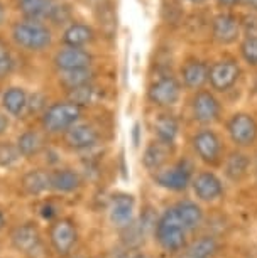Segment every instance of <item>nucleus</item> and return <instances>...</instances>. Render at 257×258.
<instances>
[{
    "label": "nucleus",
    "instance_id": "12",
    "mask_svg": "<svg viewBox=\"0 0 257 258\" xmlns=\"http://www.w3.org/2000/svg\"><path fill=\"white\" fill-rule=\"evenodd\" d=\"M12 245L17 251H22L24 255L29 258H36L37 253L42 255V243L39 230L32 225V223H26V225L17 226L12 233Z\"/></svg>",
    "mask_w": 257,
    "mask_h": 258
},
{
    "label": "nucleus",
    "instance_id": "23",
    "mask_svg": "<svg viewBox=\"0 0 257 258\" xmlns=\"http://www.w3.org/2000/svg\"><path fill=\"white\" fill-rule=\"evenodd\" d=\"M95 71L93 68H86V70H76V71H68V73H60L58 83L65 88L66 91L81 88V86L91 85L95 81Z\"/></svg>",
    "mask_w": 257,
    "mask_h": 258
},
{
    "label": "nucleus",
    "instance_id": "9",
    "mask_svg": "<svg viewBox=\"0 0 257 258\" xmlns=\"http://www.w3.org/2000/svg\"><path fill=\"white\" fill-rule=\"evenodd\" d=\"M227 130L239 147H249L257 140V121L249 113H235L227 123Z\"/></svg>",
    "mask_w": 257,
    "mask_h": 258
},
{
    "label": "nucleus",
    "instance_id": "2",
    "mask_svg": "<svg viewBox=\"0 0 257 258\" xmlns=\"http://www.w3.org/2000/svg\"><path fill=\"white\" fill-rule=\"evenodd\" d=\"M16 17L47 22L53 27H65L73 21L68 0H9Z\"/></svg>",
    "mask_w": 257,
    "mask_h": 258
},
{
    "label": "nucleus",
    "instance_id": "5",
    "mask_svg": "<svg viewBox=\"0 0 257 258\" xmlns=\"http://www.w3.org/2000/svg\"><path fill=\"white\" fill-rule=\"evenodd\" d=\"M93 52L85 47H68L60 46L53 54V66L58 73H68L76 70L93 68Z\"/></svg>",
    "mask_w": 257,
    "mask_h": 258
},
{
    "label": "nucleus",
    "instance_id": "3",
    "mask_svg": "<svg viewBox=\"0 0 257 258\" xmlns=\"http://www.w3.org/2000/svg\"><path fill=\"white\" fill-rule=\"evenodd\" d=\"M81 115H83V108L73 101H56V103L47 105L44 113L41 115V126L46 134L60 135L70 130L75 123H78Z\"/></svg>",
    "mask_w": 257,
    "mask_h": 258
},
{
    "label": "nucleus",
    "instance_id": "14",
    "mask_svg": "<svg viewBox=\"0 0 257 258\" xmlns=\"http://www.w3.org/2000/svg\"><path fill=\"white\" fill-rule=\"evenodd\" d=\"M63 135H65V142L68 147L75 149V150H86V149L95 147L100 139L98 130H96L93 125L85 123V121L75 123Z\"/></svg>",
    "mask_w": 257,
    "mask_h": 258
},
{
    "label": "nucleus",
    "instance_id": "18",
    "mask_svg": "<svg viewBox=\"0 0 257 258\" xmlns=\"http://www.w3.org/2000/svg\"><path fill=\"white\" fill-rule=\"evenodd\" d=\"M193 191H195L196 198L201 201H215L224 194V186H222L220 179L212 172H201L191 181Z\"/></svg>",
    "mask_w": 257,
    "mask_h": 258
},
{
    "label": "nucleus",
    "instance_id": "15",
    "mask_svg": "<svg viewBox=\"0 0 257 258\" xmlns=\"http://www.w3.org/2000/svg\"><path fill=\"white\" fill-rule=\"evenodd\" d=\"M193 147L203 162L217 164L222 155V142L213 130H201L193 137Z\"/></svg>",
    "mask_w": 257,
    "mask_h": 258
},
{
    "label": "nucleus",
    "instance_id": "11",
    "mask_svg": "<svg viewBox=\"0 0 257 258\" xmlns=\"http://www.w3.org/2000/svg\"><path fill=\"white\" fill-rule=\"evenodd\" d=\"M240 78V68L235 61L222 59L213 62L208 70V81L217 91H227L235 85Z\"/></svg>",
    "mask_w": 257,
    "mask_h": 258
},
{
    "label": "nucleus",
    "instance_id": "35",
    "mask_svg": "<svg viewBox=\"0 0 257 258\" xmlns=\"http://www.w3.org/2000/svg\"><path fill=\"white\" fill-rule=\"evenodd\" d=\"M19 150L16 145L0 144V165H11L19 159Z\"/></svg>",
    "mask_w": 257,
    "mask_h": 258
},
{
    "label": "nucleus",
    "instance_id": "10",
    "mask_svg": "<svg viewBox=\"0 0 257 258\" xmlns=\"http://www.w3.org/2000/svg\"><path fill=\"white\" fill-rule=\"evenodd\" d=\"M191 111H193V118L198 123L208 125L220 118L222 106L215 95L207 90H200L196 91V95L191 100Z\"/></svg>",
    "mask_w": 257,
    "mask_h": 258
},
{
    "label": "nucleus",
    "instance_id": "32",
    "mask_svg": "<svg viewBox=\"0 0 257 258\" xmlns=\"http://www.w3.org/2000/svg\"><path fill=\"white\" fill-rule=\"evenodd\" d=\"M96 96H98V91H96L93 83H91V85H86V86H81V88L68 91V100L73 101L75 105L81 106V108L95 103Z\"/></svg>",
    "mask_w": 257,
    "mask_h": 258
},
{
    "label": "nucleus",
    "instance_id": "13",
    "mask_svg": "<svg viewBox=\"0 0 257 258\" xmlns=\"http://www.w3.org/2000/svg\"><path fill=\"white\" fill-rule=\"evenodd\" d=\"M49 238L51 245L58 255L66 256L75 248L76 240H78V233H76V228L70 220H60L53 223Z\"/></svg>",
    "mask_w": 257,
    "mask_h": 258
},
{
    "label": "nucleus",
    "instance_id": "22",
    "mask_svg": "<svg viewBox=\"0 0 257 258\" xmlns=\"http://www.w3.org/2000/svg\"><path fill=\"white\" fill-rule=\"evenodd\" d=\"M178 132H179V123L173 115L163 113L154 121V134H156L159 142L173 145L178 137Z\"/></svg>",
    "mask_w": 257,
    "mask_h": 258
},
{
    "label": "nucleus",
    "instance_id": "29",
    "mask_svg": "<svg viewBox=\"0 0 257 258\" xmlns=\"http://www.w3.org/2000/svg\"><path fill=\"white\" fill-rule=\"evenodd\" d=\"M168 147L169 145L163 142H152L149 144L144 150L142 155V164L145 165V169L149 170H159L163 167V164L168 159Z\"/></svg>",
    "mask_w": 257,
    "mask_h": 258
},
{
    "label": "nucleus",
    "instance_id": "39",
    "mask_svg": "<svg viewBox=\"0 0 257 258\" xmlns=\"http://www.w3.org/2000/svg\"><path fill=\"white\" fill-rule=\"evenodd\" d=\"M239 4H242V6L249 7L250 11H254L257 14V0H239Z\"/></svg>",
    "mask_w": 257,
    "mask_h": 258
},
{
    "label": "nucleus",
    "instance_id": "8",
    "mask_svg": "<svg viewBox=\"0 0 257 258\" xmlns=\"http://www.w3.org/2000/svg\"><path fill=\"white\" fill-rule=\"evenodd\" d=\"M242 27L240 19L232 12H218L212 19V37L222 46H229L237 42L240 37Z\"/></svg>",
    "mask_w": 257,
    "mask_h": 258
},
{
    "label": "nucleus",
    "instance_id": "37",
    "mask_svg": "<svg viewBox=\"0 0 257 258\" xmlns=\"http://www.w3.org/2000/svg\"><path fill=\"white\" fill-rule=\"evenodd\" d=\"M11 6L9 0H0V32L7 29L9 22H11Z\"/></svg>",
    "mask_w": 257,
    "mask_h": 258
},
{
    "label": "nucleus",
    "instance_id": "31",
    "mask_svg": "<svg viewBox=\"0 0 257 258\" xmlns=\"http://www.w3.org/2000/svg\"><path fill=\"white\" fill-rule=\"evenodd\" d=\"M249 170V159L240 152H234L225 164V174L232 181H240Z\"/></svg>",
    "mask_w": 257,
    "mask_h": 258
},
{
    "label": "nucleus",
    "instance_id": "30",
    "mask_svg": "<svg viewBox=\"0 0 257 258\" xmlns=\"http://www.w3.org/2000/svg\"><path fill=\"white\" fill-rule=\"evenodd\" d=\"M218 250V243L213 236H201L188 248V258H212Z\"/></svg>",
    "mask_w": 257,
    "mask_h": 258
},
{
    "label": "nucleus",
    "instance_id": "26",
    "mask_svg": "<svg viewBox=\"0 0 257 258\" xmlns=\"http://www.w3.org/2000/svg\"><path fill=\"white\" fill-rule=\"evenodd\" d=\"M95 17L101 32L107 34V36H112L115 32V27H117V11H115L112 0H101L96 6Z\"/></svg>",
    "mask_w": 257,
    "mask_h": 258
},
{
    "label": "nucleus",
    "instance_id": "43",
    "mask_svg": "<svg viewBox=\"0 0 257 258\" xmlns=\"http://www.w3.org/2000/svg\"><path fill=\"white\" fill-rule=\"evenodd\" d=\"M134 258H145V256H144V255H135Z\"/></svg>",
    "mask_w": 257,
    "mask_h": 258
},
{
    "label": "nucleus",
    "instance_id": "34",
    "mask_svg": "<svg viewBox=\"0 0 257 258\" xmlns=\"http://www.w3.org/2000/svg\"><path fill=\"white\" fill-rule=\"evenodd\" d=\"M47 108V100L42 93H32L29 95V105H27V113H44V110Z\"/></svg>",
    "mask_w": 257,
    "mask_h": 258
},
{
    "label": "nucleus",
    "instance_id": "28",
    "mask_svg": "<svg viewBox=\"0 0 257 258\" xmlns=\"http://www.w3.org/2000/svg\"><path fill=\"white\" fill-rule=\"evenodd\" d=\"M16 47L12 46V42L9 41L7 36H4L0 32V80H6L14 73L17 64L16 59Z\"/></svg>",
    "mask_w": 257,
    "mask_h": 258
},
{
    "label": "nucleus",
    "instance_id": "24",
    "mask_svg": "<svg viewBox=\"0 0 257 258\" xmlns=\"http://www.w3.org/2000/svg\"><path fill=\"white\" fill-rule=\"evenodd\" d=\"M22 187L27 194H41L51 189V174L44 169L29 170L22 177Z\"/></svg>",
    "mask_w": 257,
    "mask_h": 258
},
{
    "label": "nucleus",
    "instance_id": "19",
    "mask_svg": "<svg viewBox=\"0 0 257 258\" xmlns=\"http://www.w3.org/2000/svg\"><path fill=\"white\" fill-rule=\"evenodd\" d=\"M156 182L164 189H169V191H185L188 187V184L191 182L190 177V170H188L185 165L179 164L174 165L171 169L161 170V172L156 174Z\"/></svg>",
    "mask_w": 257,
    "mask_h": 258
},
{
    "label": "nucleus",
    "instance_id": "4",
    "mask_svg": "<svg viewBox=\"0 0 257 258\" xmlns=\"http://www.w3.org/2000/svg\"><path fill=\"white\" fill-rule=\"evenodd\" d=\"M156 240L166 251H179L186 245V230L174 208L166 209L156 223Z\"/></svg>",
    "mask_w": 257,
    "mask_h": 258
},
{
    "label": "nucleus",
    "instance_id": "16",
    "mask_svg": "<svg viewBox=\"0 0 257 258\" xmlns=\"http://www.w3.org/2000/svg\"><path fill=\"white\" fill-rule=\"evenodd\" d=\"M0 103H2V108L6 111V115L21 118V116L27 115L29 93L22 86H9V88L4 90Z\"/></svg>",
    "mask_w": 257,
    "mask_h": 258
},
{
    "label": "nucleus",
    "instance_id": "41",
    "mask_svg": "<svg viewBox=\"0 0 257 258\" xmlns=\"http://www.w3.org/2000/svg\"><path fill=\"white\" fill-rule=\"evenodd\" d=\"M186 2H190V4H195V6H200V4H205L207 0H186Z\"/></svg>",
    "mask_w": 257,
    "mask_h": 258
},
{
    "label": "nucleus",
    "instance_id": "1",
    "mask_svg": "<svg viewBox=\"0 0 257 258\" xmlns=\"http://www.w3.org/2000/svg\"><path fill=\"white\" fill-rule=\"evenodd\" d=\"M7 37L16 49L29 54H41L55 46L56 29L47 22L14 17L7 26Z\"/></svg>",
    "mask_w": 257,
    "mask_h": 258
},
{
    "label": "nucleus",
    "instance_id": "17",
    "mask_svg": "<svg viewBox=\"0 0 257 258\" xmlns=\"http://www.w3.org/2000/svg\"><path fill=\"white\" fill-rule=\"evenodd\" d=\"M134 198L129 194H115L110 201V220L115 226L119 228H127L132 225L134 218Z\"/></svg>",
    "mask_w": 257,
    "mask_h": 258
},
{
    "label": "nucleus",
    "instance_id": "7",
    "mask_svg": "<svg viewBox=\"0 0 257 258\" xmlns=\"http://www.w3.org/2000/svg\"><path fill=\"white\" fill-rule=\"evenodd\" d=\"M98 37L96 29L91 24L85 21H78V19H73L71 22H68L60 32V42L61 46L68 47H85L88 49Z\"/></svg>",
    "mask_w": 257,
    "mask_h": 258
},
{
    "label": "nucleus",
    "instance_id": "33",
    "mask_svg": "<svg viewBox=\"0 0 257 258\" xmlns=\"http://www.w3.org/2000/svg\"><path fill=\"white\" fill-rule=\"evenodd\" d=\"M240 56L249 66L257 68V37L245 36L240 42Z\"/></svg>",
    "mask_w": 257,
    "mask_h": 258
},
{
    "label": "nucleus",
    "instance_id": "42",
    "mask_svg": "<svg viewBox=\"0 0 257 258\" xmlns=\"http://www.w3.org/2000/svg\"><path fill=\"white\" fill-rule=\"evenodd\" d=\"M4 225H6V220H4V214L0 213V230L4 228Z\"/></svg>",
    "mask_w": 257,
    "mask_h": 258
},
{
    "label": "nucleus",
    "instance_id": "25",
    "mask_svg": "<svg viewBox=\"0 0 257 258\" xmlns=\"http://www.w3.org/2000/svg\"><path fill=\"white\" fill-rule=\"evenodd\" d=\"M81 186V177L71 169H60L51 174V189L60 192H73Z\"/></svg>",
    "mask_w": 257,
    "mask_h": 258
},
{
    "label": "nucleus",
    "instance_id": "27",
    "mask_svg": "<svg viewBox=\"0 0 257 258\" xmlns=\"http://www.w3.org/2000/svg\"><path fill=\"white\" fill-rule=\"evenodd\" d=\"M44 137L42 134H39L37 130H26L24 134L19 135L16 147L21 155H26V157H31V155H37L44 149Z\"/></svg>",
    "mask_w": 257,
    "mask_h": 258
},
{
    "label": "nucleus",
    "instance_id": "21",
    "mask_svg": "<svg viewBox=\"0 0 257 258\" xmlns=\"http://www.w3.org/2000/svg\"><path fill=\"white\" fill-rule=\"evenodd\" d=\"M174 211H176L179 221L183 223L186 231L196 230L203 221L201 208L193 201H179L176 206H174Z\"/></svg>",
    "mask_w": 257,
    "mask_h": 258
},
{
    "label": "nucleus",
    "instance_id": "40",
    "mask_svg": "<svg viewBox=\"0 0 257 258\" xmlns=\"http://www.w3.org/2000/svg\"><path fill=\"white\" fill-rule=\"evenodd\" d=\"M220 7H234L239 4V0H215Z\"/></svg>",
    "mask_w": 257,
    "mask_h": 258
},
{
    "label": "nucleus",
    "instance_id": "6",
    "mask_svg": "<svg viewBox=\"0 0 257 258\" xmlns=\"http://www.w3.org/2000/svg\"><path fill=\"white\" fill-rule=\"evenodd\" d=\"M179 96H181V85L171 75H163L156 78L147 88L149 101L156 106H163V108L176 105Z\"/></svg>",
    "mask_w": 257,
    "mask_h": 258
},
{
    "label": "nucleus",
    "instance_id": "38",
    "mask_svg": "<svg viewBox=\"0 0 257 258\" xmlns=\"http://www.w3.org/2000/svg\"><path fill=\"white\" fill-rule=\"evenodd\" d=\"M7 128H9V116L6 113H0V135L6 134Z\"/></svg>",
    "mask_w": 257,
    "mask_h": 258
},
{
    "label": "nucleus",
    "instance_id": "20",
    "mask_svg": "<svg viewBox=\"0 0 257 258\" xmlns=\"http://www.w3.org/2000/svg\"><path fill=\"white\" fill-rule=\"evenodd\" d=\"M208 70H210V66H207L203 61L191 59L185 62V66L181 68L183 85L190 90H200L208 81Z\"/></svg>",
    "mask_w": 257,
    "mask_h": 258
},
{
    "label": "nucleus",
    "instance_id": "36",
    "mask_svg": "<svg viewBox=\"0 0 257 258\" xmlns=\"http://www.w3.org/2000/svg\"><path fill=\"white\" fill-rule=\"evenodd\" d=\"M240 27L245 32V36L257 37V14H245L240 19Z\"/></svg>",
    "mask_w": 257,
    "mask_h": 258
}]
</instances>
